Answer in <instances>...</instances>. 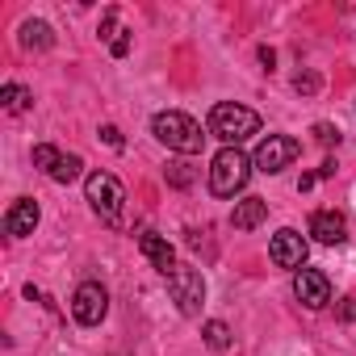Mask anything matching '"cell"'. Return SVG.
I'll list each match as a JSON object with an SVG mask.
<instances>
[{
	"label": "cell",
	"instance_id": "30bf717a",
	"mask_svg": "<svg viewBox=\"0 0 356 356\" xmlns=\"http://www.w3.org/2000/svg\"><path fill=\"white\" fill-rule=\"evenodd\" d=\"M38 202L34 197H17L13 206H9V214H5V235H13V239H26V235H34V227H38Z\"/></svg>",
	"mask_w": 356,
	"mask_h": 356
},
{
	"label": "cell",
	"instance_id": "9a60e30c",
	"mask_svg": "<svg viewBox=\"0 0 356 356\" xmlns=\"http://www.w3.org/2000/svg\"><path fill=\"white\" fill-rule=\"evenodd\" d=\"M0 105H5L9 113H26L34 105V92L22 88V84H5V88H0Z\"/></svg>",
	"mask_w": 356,
	"mask_h": 356
},
{
	"label": "cell",
	"instance_id": "4fadbf2b",
	"mask_svg": "<svg viewBox=\"0 0 356 356\" xmlns=\"http://www.w3.org/2000/svg\"><path fill=\"white\" fill-rule=\"evenodd\" d=\"M268 218V202L264 197H243V202H235V210H231V227L235 231H252V227H260Z\"/></svg>",
	"mask_w": 356,
	"mask_h": 356
},
{
	"label": "cell",
	"instance_id": "e0dca14e",
	"mask_svg": "<svg viewBox=\"0 0 356 356\" xmlns=\"http://www.w3.org/2000/svg\"><path fill=\"white\" fill-rule=\"evenodd\" d=\"M80 168H84L80 155H63V159L55 163V172H51V181H55V185H72L76 176H80Z\"/></svg>",
	"mask_w": 356,
	"mask_h": 356
},
{
	"label": "cell",
	"instance_id": "44dd1931",
	"mask_svg": "<svg viewBox=\"0 0 356 356\" xmlns=\"http://www.w3.org/2000/svg\"><path fill=\"white\" fill-rule=\"evenodd\" d=\"M314 138H318L323 147H339V138H343V134H339L331 122H318V126H314Z\"/></svg>",
	"mask_w": 356,
	"mask_h": 356
},
{
	"label": "cell",
	"instance_id": "ba28073f",
	"mask_svg": "<svg viewBox=\"0 0 356 356\" xmlns=\"http://www.w3.org/2000/svg\"><path fill=\"white\" fill-rule=\"evenodd\" d=\"M306 239L293 231V227H285V231H277L273 235V243H268V256H273V264L277 268H289V273H302L306 268Z\"/></svg>",
	"mask_w": 356,
	"mask_h": 356
},
{
	"label": "cell",
	"instance_id": "ac0fdd59",
	"mask_svg": "<svg viewBox=\"0 0 356 356\" xmlns=\"http://www.w3.org/2000/svg\"><path fill=\"white\" fill-rule=\"evenodd\" d=\"M163 176H168L172 189H189V185H193V168H189L185 159H172V163L163 168Z\"/></svg>",
	"mask_w": 356,
	"mask_h": 356
},
{
	"label": "cell",
	"instance_id": "d6986e66",
	"mask_svg": "<svg viewBox=\"0 0 356 356\" xmlns=\"http://www.w3.org/2000/svg\"><path fill=\"white\" fill-rule=\"evenodd\" d=\"M59 159H63V155H59V151H55L51 143H38V147H34V163H38V168L47 172V176L55 172V163H59Z\"/></svg>",
	"mask_w": 356,
	"mask_h": 356
},
{
	"label": "cell",
	"instance_id": "9c48e42d",
	"mask_svg": "<svg viewBox=\"0 0 356 356\" xmlns=\"http://www.w3.org/2000/svg\"><path fill=\"white\" fill-rule=\"evenodd\" d=\"M293 298H298L306 310H323V306L331 302V281H327V273H318V268L293 273Z\"/></svg>",
	"mask_w": 356,
	"mask_h": 356
},
{
	"label": "cell",
	"instance_id": "7a4b0ae2",
	"mask_svg": "<svg viewBox=\"0 0 356 356\" xmlns=\"http://www.w3.org/2000/svg\"><path fill=\"white\" fill-rule=\"evenodd\" d=\"M210 134L222 138L227 147H239L243 138L260 134V113L248 109V105H239V101H218L210 109Z\"/></svg>",
	"mask_w": 356,
	"mask_h": 356
},
{
	"label": "cell",
	"instance_id": "603a6c76",
	"mask_svg": "<svg viewBox=\"0 0 356 356\" xmlns=\"http://www.w3.org/2000/svg\"><path fill=\"white\" fill-rule=\"evenodd\" d=\"M109 51H113V59H126V55H130V30H122V34L109 42Z\"/></svg>",
	"mask_w": 356,
	"mask_h": 356
},
{
	"label": "cell",
	"instance_id": "3957f363",
	"mask_svg": "<svg viewBox=\"0 0 356 356\" xmlns=\"http://www.w3.org/2000/svg\"><path fill=\"white\" fill-rule=\"evenodd\" d=\"M252 159L239 151V147H222L218 155H214V163H210V193L214 197H235V193H243L248 189V181H252Z\"/></svg>",
	"mask_w": 356,
	"mask_h": 356
},
{
	"label": "cell",
	"instance_id": "ffe728a7",
	"mask_svg": "<svg viewBox=\"0 0 356 356\" xmlns=\"http://www.w3.org/2000/svg\"><path fill=\"white\" fill-rule=\"evenodd\" d=\"M318 84H323V80H318L314 72H298V76H293V88H298V92H306V97H314V92H318Z\"/></svg>",
	"mask_w": 356,
	"mask_h": 356
},
{
	"label": "cell",
	"instance_id": "7402d4cb",
	"mask_svg": "<svg viewBox=\"0 0 356 356\" xmlns=\"http://www.w3.org/2000/svg\"><path fill=\"white\" fill-rule=\"evenodd\" d=\"M118 34H122V30H118V9H105V17H101V38L113 42Z\"/></svg>",
	"mask_w": 356,
	"mask_h": 356
},
{
	"label": "cell",
	"instance_id": "7c38bea8",
	"mask_svg": "<svg viewBox=\"0 0 356 356\" xmlns=\"http://www.w3.org/2000/svg\"><path fill=\"white\" fill-rule=\"evenodd\" d=\"M138 252H143V256L163 273V277L176 268V252H172V243H168L163 235H155V231H143V235H138Z\"/></svg>",
	"mask_w": 356,
	"mask_h": 356
},
{
	"label": "cell",
	"instance_id": "83f0119b",
	"mask_svg": "<svg viewBox=\"0 0 356 356\" xmlns=\"http://www.w3.org/2000/svg\"><path fill=\"white\" fill-rule=\"evenodd\" d=\"M314 181H318V172H306V176H302V181H298V189L306 193V189H314Z\"/></svg>",
	"mask_w": 356,
	"mask_h": 356
},
{
	"label": "cell",
	"instance_id": "2e32d148",
	"mask_svg": "<svg viewBox=\"0 0 356 356\" xmlns=\"http://www.w3.org/2000/svg\"><path fill=\"white\" fill-rule=\"evenodd\" d=\"M202 335H206V348H214V352H227V348H231V327H227L222 318H210V323L202 327Z\"/></svg>",
	"mask_w": 356,
	"mask_h": 356
},
{
	"label": "cell",
	"instance_id": "5b68a950",
	"mask_svg": "<svg viewBox=\"0 0 356 356\" xmlns=\"http://www.w3.org/2000/svg\"><path fill=\"white\" fill-rule=\"evenodd\" d=\"M168 293H172V302H176L181 314H202V306H206V277L197 268H189V264H176L168 273Z\"/></svg>",
	"mask_w": 356,
	"mask_h": 356
},
{
	"label": "cell",
	"instance_id": "d4e9b609",
	"mask_svg": "<svg viewBox=\"0 0 356 356\" xmlns=\"http://www.w3.org/2000/svg\"><path fill=\"white\" fill-rule=\"evenodd\" d=\"M339 318H343V323H356V298H343V302H339Z\"/></svg>",
	"mask_w": 356,
	"mask_h": 356
},
{
	"label": "cell",
	"instance_id": "277c9868",
	"mask_svg": "<svg viewBox=\"0 0 356 356\" xmlns=\"http://www.w3.org/2000/svg\"><path fill=\"white\" fill-rule=\"evenodd\" d=\"M84 197L88 206L105 218V222H118L122 218V206H126V189L113 172H92L88 181H84Z\"/></svg>",
	"mask_w": 356,
	"mask_h": 356
},
{
	"label": "cell",
	"instance_id": "52a82bcc",
	"mask_svg": "<svg viewBox=\"0 0 356 356\" xmlns=\"http://www.w3.org/2000/svg\"><path fill=\"white\" fill-rule=\"evenodd\" d=\"M105 314H109V293H105V285H101V281L76 285V293H72V318H76L80 327H97Z\"/></svg>",
	"mask_w": 356,
	"mask_h": 356
},
{
	"label": "cell",
	"instance_id": "484cf974",
	"mask_svg": "<svg viewBox=\"0 0 356 356\" xmlns=\"http://www.w3.org/2000/svg\"><path fill=\"white\" fill-rule=\"evenodd\" d=\"M260 63H264V72H273V63H277V55H273V47H260Z\"/></svg>",
	"mask_w": 356,
	"mask_h": 356
},
{
	"label": "cell",
	"instance_id": "cb8c5ba5",
	"mask_svg": "<svg viewBox=\"0 0 356 356\" xmlns=\"http://www.w3.org/2000/svg\"><path fill=\"white\" fill-rule=\"evenodd\" d=\"M101 138H105V147H113V151H122V147H126V138H122V130H118V126H101Z\"/></svg>",
	"mask_w": 356,
	"mask_h": 356
},
{
	"label": "cell",
	"instance_id": "8fae6325",
	"mask_svg": "<svg viewBox=\"0 0 356 356\" xmlns=\"http://www.w3.org/2000/svg\"><path fill=\"white\" fill-rule=\"evenodd\" d=\"M310 235H314L318 243L335 248V243L348 239V222H343L339 210H314V218H310Z\"/></svg>",
	"mask_w": 356,
	"mask_h": 356
},
{
	"label": "cell",
	"instance_id": "4316f807",
	"mask_svg": "<svg viewBox=\"0 0 356 356\" xmlns=\"http://www.w3.org/2000/svg\"><path fill=\"white\" fill-rule=\"evenodd\" d=\"M335 176V159H323V168H318V181H331Z\"/></svg>",
	"mask_w": 356,
	"mask_h": 356
},
{
	"label": "cell",
	"instance_id": "8992f818",
	"mask_svg": "<svg viewBox=\"0 0 356 356\" xmlns=\"http://www.w3.org/2000/svg\"><path fill=\"white\" fill-rule=\"evenodd\" d=\"M298 155H302V143H298V138H289V134H268V138L256 147L252 163H256L260 172L277 176V172H285V168H289Z\"/></svg>",
	"mask_w": 356,
	"mask_h": 356
},
{
	"label": "cell",
	"instance_id": "5bb4252c",
	"mask_svg": "<svg viewBox=\"0 0 356 356\" xmlns=\"http://www.w3.org/2000/svg\"><path fill=\"white\" fill-rule=\"evenodd\" d=\"M22 47L26 51H51L55 47V30L47 22H26L22 26Z\"/></svg>",
	"mask_w": 356,
	"mask_h": 356
},
{
	"label": "cell",
	"instance_id": "6da1fadb",
	"mask_svg": "<svg viewBox=\"0 0 356 356\" xmlns=\"http://www.w3.org/2000/svg\"><path fill=\"white\" fill-rule=\"evenodd\" d=\"M151 134H155L163 147L181 151V155H197V151L206 147L202 126H197L189 113H181V109H163V113H155V118H151Z\"/></svg>",
	"mask_w": 356,
	"mask_h": 356
}]
</instances>
